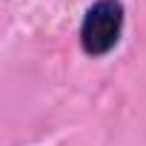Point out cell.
Segmentation results:
<instances>
[{"instance_id":"cell-1","label":"cell","mask_w":146,"mask_h":146,"mask_svg":"<svg viewBox=\"0 0 146 146\" xmlns=\"http://www.w3.org/2000/svg\"><path fill=\"white\" fill-rule=\"evenodd\" d=\"M123 32V3L120 0H98L89 6L80 23V46L86 54H106L117 46Z\"/></svg>"}]
</instances>
